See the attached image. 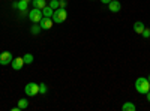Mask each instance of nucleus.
<instances>
[{"label":"nucleus","mask_w":150,"mask_h":111,"mask_svg":"<svg viewBox=\"0 0 150 111\" xmlns=\"http://www.w3.org/2000/svg\"><path fill=\"white\" fill-rule=\"evenodd\" d=\"M42 14H44V17H53V14H54V9L51 8V6H45L44 9H42Z\"/></svg>","instance_id":"nucleus-11"},{"label":"nucleus","mask_w":150,"mask_h":111,"mask_svg":"<svg viewBox=\"0 0 150 111\" xmlns=\"http://www.w3.org/2000/svg\"><path fill=\"white\" fill-rule=\"evenodd\" d=\"M147 80H149V83H150V75H149V77H147Z\"/></svg>","instance_id":"nucleus-23"},{"label":"nucleus","mask_w":150,"mask_h":111,"mask_svg":"<svg viewBox=\"0 0 150 111\" xmlns=\"http://www.w3.org/2000/svg\"><path fill=\"white\" fill-rule=\"evenodd\" d=\"M12 54L9 53V51H3V53H0V65H3V66H6V65H9L11 62H12Z\"/></svg>","instance_id":"nucleus-6"},{"label":"nucleus","mask_w":150,"mask_h":111,"mask_svg":"<svg viewBox=\"0 0 150 111\" xmlns=\"http://www.w3.org/2000/svg\"><path fill=\"white\" fill-rule=\"evenodd\" d=\"M27 107H29V101L27 99H20L18 101V108L20 110H26Z\"/></svg>","instance_id":"nucleus-14"},{"label":"nucleus","mask_w":150,"mask_h":111,"mask_svg":"<svg viewBox=\"0 0 150 111\" xmlns=\"http://www.w3.org/2000/svg\"><path fill=\"white\" fill-rule=\"evenodd\" d=\"M42 17H44V14H42V9L33 8V9L29 12V18H30V21H33V23H39V21L42 20Z\"/></svg>","instance_id":"nucleus-3"},{"label":"nucleus","mask_w":150,"mask_h":111,"mask_svg":"<svg viewBox=\"0 0 150 111\" xmlns=\"http://www.w3.org/2000/svg\"><path fill=\"white\" fill-rule=\"evenodd\" d=\"M50 2H51V0H50Z\"/></svg>","instance_id":"nucleus-25"},{"label":"nucleus","mask_w":150,"mask_h":111,"mask_svg":"<svg viewBox=\"0 0 150 111\" xmlns=\"http://www.w3.org/2000/svg\"><path fill=\"white\" fill-rule=\"evenodd\" d=\"M23 60H24V65H30L32 62H33V56L30 53H26L23 56Z\"/></svg>","instance_id":"nucleus-13"},{"label":"nucleus","mask_w":150,"mask_h":111,"mask_svg":"<svg viewBox=\"0 0 150 111\" xmlns=\"http://www.w3.org/2000/svg\"><path fill=\"white\" fill-rule=\"evenodd\" d=\"M66 18H68V14H66L65 8H57V9L54 11V14H53V21H54V23L60 24V23H63Z\"/></svg>","instance_id":"nucleus-2"},{"label":"nucleus","mask_w":150,"mask_h":111,"mask_svg":"<svg viewBox=\"0 0 150 111\" xmlns=\"http://www.w3.org/2000/svg\"><path fill=\"white\" fill-rule=\"evenodd\" d=\"M59 5H60V8H66L68 0H59Z\"/></svg>","instance_id":"nucleus-20"},{"label":"nucleus","mask_w":150,"mask_h":111,"mask_svg":"<svg viewBox=\"0 0 150 111\" xmlns=\"http://www.w3.org/2000/svg\"><path fill=\"white\" fill-rule=\"evenodd\" d=\"M141 36H143V38H146V39H147V38H150V29H147V27H146V29L143 30Z\"/></svg>","instance_id":"nucleus-19"},{"label":"nucleus","mask_w":150,"mask_h":111,"mask_svg":"<svg viewBox=\"0 0 150 111\" xmlns=\"http://www.w3.org/2000/svg\"><path fill=\"white\" fill-rule=\"evenodd\" d=\"M135 89H137V92L141 93V95H146L147 92H150V83H149V80L144 78V77L137 78V81H135Z\"/></svg>","instance_id":"nucleus-1"},{"label":"nucleus","mask_w":150,"mask_h":111,"mask_svg":"<svg viewBox=\"0 0 150 111\" xmlns=\"http://www.w3.org/2000/svg\"><path fill=\"white\" fill-rule=\"evenodd\" d=\"M101 2H102V3H104V5H108V3H110V2H111V0H101Z\"/></svg>","instance_id":"nucleus-21"},{"label":"nucleus","mask_w":150,"mask_h":111,"mask_svg":"<svg viewBox=\"0 0 150 111\" xmlns=\"http://www.w3.org/2000/svg\"><path fill=\"white\" fill-rule=\"evenodd\" d=\"M108 9L111 12H119L122 9V5H120V2H117V0H111V2L108 3Z\"/></svg>","instance_id":"nucleus-8"},{"label":"nucleus","mask_w":150,"mask_h":111,"mask_svg":"<svg viewBox=\"0 0 150 111\" xmlns=\"http://www.w3.org/2000/svg\"><path fill=\"white\" fill-rule=\"evenodd\" d=\"M39 30H41V26H39V24H38V23H35L33 24V26H32V35H38V33H39Z\"/></svg>","instance_id":"nucleus-15"},{"label":"nucleus","mask_w":150,"mask_h":111,"mask_svg":"<svg viewBox=\"0 0 150 111\" xmlns=\"http://www.w3.org/2000/svg\"><path fill=\"white\" fill-rule=\"evenodd\" d=\"M47 92H48L47 84H45V83H41V84H39V93H41V95H45Z\"/></svg>","instance_id":"nucleus-17"},{"label":"nucleus","mask_w":150,"mask_h":111,"mask_svg":"<svg viewBox=\"0 0 150 111\" xmlns=\"http://www.w3.org/2000/svg\"><path fill=\"white\" fill-rule=\"evenodd\" d=\"M32 3H33V8H38V9H44L47 6L45 0H32Z\"/></svg>","instance_id":"nucleus-10"},{"label":"nucleus","mask_w":150,"mask_h":111,"mask_svg":"<svg viewBox=\"0 0 150 111\" xmlns=\"http://www.w3.org/2000/svg\"><path fill=\"white\" fill-rule=\"evenodd\" d=\"M53 18L51 17H42V20L39 21V26H41V29H44V30H50L53 27Z\"/></svg>","instance_id":"nucleus-5"},{"label":"nucleus","mask_w":150,"mask_h":111,"mask_svg":"<svg viewBox=\"0 0 150 111\" xmlns=\"http://www.w3.org/2000/svg\"><path fill=\"white\" fill-rule=\"evenodd\" d=\"M146 95H147V99H149V102H150V92H147Z\"/></svg>","instance_id":"nucleus-22"},{"label":"nucleus","mask_w":150,"mask_h":111,"mask_svg":"<svg viewBox=\"0 0 150 111\" xmlns=\"http://www.w3.org/2000/svg\"><path fill=\"white\" fill-rule=\"evenodd\" d=\"M144 29H146V26H144V24H143L141 21H135V23H134V32H135V33L141 35Z\"/></svg>","instance_id":"nucleus-9"},{"label":"nucleus","mask_w":150,"mask_h":111,"mask_svg":"<svg viewBox=\"0 0 150 111\" xmlns=\"http://www.w3.org/2000/svg\"><path fill=\"white\" fill-rule=\"evenodd\" d=\"M48 6H51L54 11L57 9V8H60V5H59V0H51V2H50V5Z\"/></svg>","instance_id":"nucleus-18"},{"label":"nucleus","mask_w":150,"mask_h":111,"mask_svg":"<svg viewBox=\"0 0 150 111\" xmlns=\"http://www.w3.org/2000/svg\"><path fill=\"white\" fill-rule=\"evenodd\" d=\"M122 110H123V111H135V104H132V102H125L123 107H122Z\"/></svg>","instance_id":"nucleus-12"},{"label":"nucleus","mask_w":150,"mask_h":111,"mask_svg":"<svg viewBox=\"0 0 150 111\" xmlns=\"http://www.w3.org/2000/svg\"><path fill=\"white\" fill-rule=\"evenodd\" d=\"M11 66L14 68L15 71H21L23 66H24V60H23V57H15V59H12Z\"/></svg>","instance_id":"nucleus-7"},{"label":"nucleus","mask_w":150,"mask_h":111,"mask_svg":"<svg viewBox=\"0 0 150 111\" xmlns=\"http://www.w3.org/2000/svg\"><path fill=\"white\" fill-rule=\"evenodd\" d=\"M17 8L20 11H27V2H26V0H21V2L17 5Z\"/></svg>","instance_id":"nucleus-16"},{"label":"nucleus","mask_w":150,"mask_h":111,"mask_svg":"<svg viewBox=\"0 0 150 111\" xmlns=\"http://www.w3.org/2000/svg\"><path fill=\"white\" fill-rule=\"evenodd\" d=\"M24 92H26L27 96H36L39 93V84L36 83H29L26 87H24Z\"/></svg>","instance_id":"nucleus-4"},{"label":"nucleus","mask_w":150,"mask_h":111,"mask_svg":"<svg viewBox=\"0 0 150 111\" xmlns=\"http://www.w3.org/2000/svg\"><path fill=\"white\" fill-rule=\"evenodd\" d=\"M26 2H27V3H29V2H30V0H26Z\"/></svg>","instance_id":"nucleus-24"}]
</instances>
